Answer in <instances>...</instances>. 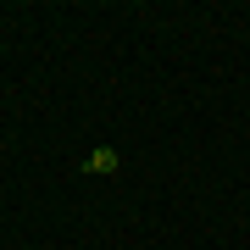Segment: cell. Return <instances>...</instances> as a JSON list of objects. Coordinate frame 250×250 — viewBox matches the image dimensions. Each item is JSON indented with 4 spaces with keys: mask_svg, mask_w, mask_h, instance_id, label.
I'll list each match as a JSON object with an SVG mask.
<instances>
[{
    "mask_svg": "<svg viewBox=\"0 0 250 250\" xmlns=\"http://www.w3.org/2000/svg\"><path fill=\"white\" fill-rule=\"evenodd\" d=\"M83 167H89V172H100V178H111V172H117V150H111V145H95Z\"/></svg>",
    "mask_w": 250,
    "mask_h": 250,
    "instance_id": "cell-1",
    "label": "cell"
}]
</instances>
